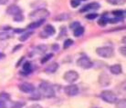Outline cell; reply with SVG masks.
<instances>
[{
    "instance_id": "obj_11",
    "label": "cell",
    "mask_w": 126,
    "mask_h": 108,
    "mask_svg": "<svg viewBox=\"0 0 126 108\" xmlns=\"http://www.w3.org/2000/svg\"><path fill=\"white\" fill-rule=\"evenodd\" d=\"M6 13L10 15V16H16L17 14H20L21 13V9L19 8L18 6H16V5H12V6H10L7 9H6Z\"/></svg>"
},
{
    "instance_id": "obj_28",
    "label": "cell",
    "mask_w": 126,
    "mask_h": 108,
    "mask_svg": "<svg viewBox=\"0 0 126 108\" xmlns=\"http://www.w3.org/2000/svg\"><path fill=\"white\" fill-rule=\"evenodd\" d=\"M14 20H15L16 22H21V21L24 20V16H23V15L21 13H20V14H17L16 16H14Z\"/></svg>"
},
{
    "instance_id": "obj_32",
    "label": "cell",
    "mask_w": 126,
    "mask_h": 108,
    "mask_svg": "<svg viewBox=\"0 0 126 108\" xmlns=\"http://www.w3.org/2000/svg\"><path fill=\"white\" fill-rule=\"evenodd\" d=\"M98 16V14L96 13H93V14H88L87 16H86V18L88 19H95L96 17Z\"/></svg>"
},
{
    "instance_id": "obj_25",
    "label": "cell",
    "mask_w": 126,
    "mask_h": 108,
    "mask_svg": "<svg viewBox=\"0 0 126 108\" xmlns=\"http://www.w3.org/2000/svg\"><path fill=\"white\" fill-rule=\"evenodd\" d=\"M9 95H7V94H6V93H2V94H0V100L3 102H7L9 101Z\"/></svg>"
},
{
    "instance_id": "obj_16",
    "label": "cell",
    "mask_w": 126,
    "mask_h": 108,
    "mask_svg": "<svg viewBox=\"0 0 126 108\" xmlns=\"http://www.w3.org/2000/svg\"><path fill=\"white\" fill-rule=\"evenodd\" d=\"M47 6V4L43 2V1H36L34 3L31 4V6L32 7H38L37 9H39V8H44L45 6Z\"/></svg>"
},
{
    "instance_id": "obj_37",
    "label": "cell",
    "mask_w": 126,
    "mask_h": 108,
    "mask_svg": "<svg viewBox=\"0 0 126 108\" xmlns=\"http://www.w3.org/2000/svg\"><path fill=\"white\" fill-rule=\"evenodd\" d=\"M8 2V0H0V5H6Z\"/></svg>"
},
{
    "instance_id": "obj_22",
    "label": "cell",
    "mask_w": 126,
    "mask_h": 108,
    "mask_svg": "<svg viewBox=\"0 0 126 108\" xmlns=\"http://www.w3.org/2000/svg\"><path fill=\"white\" fill-rule=\"evenodd\" d=\"M33 35V32H28V33H25L24 35H20V37H19V41L21 42H24L26 41L27 39H29V37H30V35Z\"/></svg>"
},
{
    "instance_id": "obj_33",
    "label": "cell",
    "mask_w": 126,
    "mask_h": 108,
    "mask_svg": "<svg viewBox=\"0 0 126 108\" xmlns=\"http://www.w3.org/2000/svg\"><path fill=\"white\" fill-rule=\"evenodd\" d=\"M106 23H107V20H106V19H104V18H102V19H100V20H99L98 24H99L100 25H101V26H103V25H106Z\"/></svg>"
},
{
    "instance_id": "obj_23",
    "label": "cell",
    "mask_w": 126,
    "mask_h": 108,
    "mask_svg": "<svg viewBox=\"0 0 126 108\" xmlns=\"http://www.w3.org/2000/svg\"><path fill=\"white\" fill-rule=\"evenodd\" d=\"M10 34L8 32H0V41H4L10 38Z\"/></svg>"
},
{
    "instance_id": "obj_5",
    "label": "cell",
    "mask_w": 126,
    "mask_h": 108,
    "mask_svg": "<svg viewBox=\"0 0 126 108\" xmlns=\"http://www.w3.org/2000/svg\"><path fill=\"white\" fill-rule=\"evenodd\" d=\"M64 79L66 80L68 83H69V84H72V83L76 82L77 80L79 79V74L77 73L76 71H74V70L68 71L64 75Z\"/></svg>"
},
{
    "instance_id": "obj_29",
    "label": "cell",
    "mask_w": 126,
    "mask_h": 108,
    "mask_svg": "<svg viewBox=\"0 0 126 108\" xmlns=\"http://www.w3.org/2000/svg\"><path fill=\"white\" fill-rule=\"evenodd\" d=\"M79 26H80V24H79V22H78V21H74V22H72L69 25V27L71 29H73V30H75L76 28H78Z\"/></svg>"
},
{
    "instance_id": "obj_19",
    "label": "cell",
    "mask_w": 126,
    "mask_h": 108,
    "mask_svg": "<svg viewBox=\"0 0 126 108\" xmlns=\"http://www.w3.org/2000/svg\"><path fill=\"white\" fill-rule=\"evenodd\" d=\"M83 33H84V28L82 27V26H79L78 28H76L74 30V35H75L76 37H79V36H81L83 35Z\"/></svg>"
},
{
    "instance_id": "obj_17",
    "label": "cell",
    "mask_w": 126,
    "mask_h": 108,
    "mask_svg": "<svg viewBox=\"0 0 126 108\" xmlns=\"http://www.w3.org/2000/svg\"><path fill=\"white\" fill-rule=\"evenodd\" d=\"M46 51H47V46L46 45H38L34 50V53H37V54H44Z\"/></svg>"
},
{
    "instance_id": "obj_8",
    "label": "cell",
    "mask_w": 126,
    "mask_h": 108,
    "mask_svg": "<svg viewBox=\"0 0 126 108\" xmlns=\"http://www.w3.org/2000/svg\"><path fill=\"white\" fill-rule=\"evenodd\" d=\"M19 90L22 91L24 93H27V94H32V93L35 92V87L32 84H29V83H23L20 86H18Z\"/></svg>"
},
{
    "instance_id": "obj_31",
    "label": "cell",
    "mask_w": 126,
    "mask_h": 108,
    "mask_svg": "<svg viewBox=\"0 0 126 108\" xmlns=\"http://www.w3.org/2000/svg\"><path fill=\"white\" fill-rule=\"evenodd\" d=\"M52 56H53V54H47V55H46V56H45L44 58H43V59L41 60V63H42V64L46 63V62H47V61L49 60V59H50V58H51V57H52Z\"/></svg>"
},
{
    "instance_id": "obj_6",
    "label": "cell",
    "mask_w": 126,
    "mask_h": 108,
    "mask_svg": "<svg viewBox=\"0 0 126 108\" xmlns=\"http://www.w3.org/2000/svg\"><path fill=\"white\" fill-rule=\"evenodd\" d=\"M77 65H79L80 68H83V69H89L92 67V62L88 57H80L79 58V60L77 61Z\"/></svg>"
},
{
    "instance_id": "obj_4",
    "label": "cell",
    "mask_w": 126,
    "mask_h": 108,
    "mask_svg": "<svg viewBox=\"0 0 126 108\" xmlns=\"http://www.w3.org/2000/svg\"><path fill=\"white\" fill-rule=\"evenodd\" d=\"M96 53L99 56L104 57V58H110L113 55V49L110 46H101L96 49Z\"/></svg>"
},
{
    "instance_id": "obj_18",
    "label": "cell",
    "mask_w": 126,
    "mask_h": 108,
    "mask_svg": "<svg viewBox=\"0 0 126 108\" xmlns=\"http://www.w3.org/2000/svg\"><path fill=\"white\" fill-rule=\"evenodd\" d=\"M107 2L113 6H122L125 3V0H107Z\"/></svg>"
},
{
    "instance_id": "obj_41",
    "label": "cell",
    "mask_w": 126,
    "mask_h": 108,
    "mask_svg": "<svg viewBox=\"0 0 126 108\" xmlns=\"http://www.w3.org/2000/svg\"><path fill=\"white\" fill-rule=\"evenodd\" d=\"M93 108H99V107H93Z\"/></svg>"
},
{
    "instance_id": "obj_30",
    "label": "cell",
    "mask_w": 126,
    "mask_h": 108,
    "mask_svg": "<svg viewBox=\"0 0 126 108\" xmlns=\"http://www.w3.org/2000/svg\"><path fill=\"white\" fill-rule=\"evenodd\" d=\"M79 0H70V5H71V6L72 7H78V6H79Z\"/></svg>"
},
{
    "instance_id": "obj_24",
    "label": "cell",
    "mask_w": 126,
    "mask_h": 108,
    "mask_svg": "<svg viewBox=\"0 0 126 108\" xmlns=\"http://www.w3.org/2000/svg\"><path fill=\"white\" fill-rule=\"evenodd\" d=\"M23 70L25 71V72H27L28 74H29L30 72H31V65H30V63L29 62H26L24 65H23Z\"/></svg>"
},
{
    "instance_id": "obj_1",
    "label": "cell",
    "mask_w": 126,
    "mask_h": 108,
    "mask_svg": "<svg viewBox=\"0 0 126 108\" xmlns=\"http://www.w3.org/2000/svg\"><path fill=\"white\" fill-rule=\"evenodd\" d=\"M39 90V94L44 97L47 98H51L55 95V92H54V89L52 87L50 84H48L47 82H42L39 85L38 87Z\"/></svg>"
},
{
    "instance_id": "obj_26",
    "label": "cell",
    "mask_w": 126,
    "mask_h": 108,
    "mask_svg": "<svg viewBox=\"0 0 126 108\" xmlns=\"http://www.w3.org/2000/svg\"><path fill=\"white\" fill-rule=\"evenodd\" d=\"M114 16H117V17H123L124 16V14H125V11H122V10H115L112 12Z\"/></svg>"
},
{
    "instance_id": "obj_34",
    "label": "cell",
    "mask_w": 126,
    "mask_h": 108,
    "mask_svg": "<svg viewBox=\"0 0 126 108\" xmlns=\"http://www.w3.org/2000/svg\"><path fill=\"white\" fill-rule=\"evenodd\" d=\"M125 50H126L125 46H123V47H121V48H120V53H121L122 54H123V56H125V55H126Z\"/></svg>"
},
{
    "instance_id": "obj_36",
    "label": "cell",
    "mask_w": 126,
    "mask_h": 108,
    "mask_svg": "<svg viewBox=\"0 0 126 108\" xmlns=\"http://www.w3.org/2000/svg\"><path fill=\"white\" fill-rule=\"evenodd\" d=\"M6 107V103L0 100V108H5Z\"/></svg>"
},
{
    "instance_id": "obj_3",
    "label": "cell",
    "mask_w": 126,
    "mask_h": 108,
    "mask_svg": "<svg viewBox=\"0 0 126 108\" xmlns=\"http://www.w3.org/2000/svg\"><path fill=\"white\" fill-rule=\"evenodd\" d=\"M101 97L104 102L109 104H115L117 101V96L112 91L110 90H104L101 94Z\"/></svg>"
},
{
    "instance_id": "obj_20",
    "label": "cell",
    "mask_w": 126,
    "mask_h": 108,
    "mask_svg": "<svg viewBox=\"0 0 126 108\" xmlns=\"http://www.w3.org/2000/svg\"><path fill=\"white\" fill-rule=\"evenodd\" d=\"M69 18V16L68 14H60L59 16H57L55 17V20L57 21H65V20H68Z\"/></svg>"
},
{
    "instance_id": "obj_14",
    "label": "cell",
    "mask_w": 126,
    "mask_h": 108,
    "mask_svg": "<svg viewBox=\"0 0 126 108\" xmlns=\"http://www.w3.org/2000/svg\"><path fill=\"white\" fill-rule=\"evenodd\" d=\"M45 19H41V20H37V21H34V22H32L31 24H29L28 25V28L29 29H36L39 27L41 25H43V23H44Z\"/></svg>"
},
{
    "instance_id": "obj_12",
    "label": "cell",
    "mask_w": 126,
    "mask_h": 108,
    "mask_svg": "<svg viewBox=\"0 0 126 108\" xmlns=\"http://www.w3.org/2000/svg\"><path fill=\"white\" fill-rule=\"evenodd\" d=\"M58 68H59V64L56 63V62H53V63H51L50 65H48L45 68V72L47 74H53L57 71Z\"/></svg>"
},
{
    "instance_id": "obj_2",
    "label": "cell",
    "mask_w": 126,
    "mask_h": 108,
    "mask_svg": "<svg viewBox=\"0 0 126 108\" xmlns=\"http://www.w3.org/2000/svg\"><path fill=\"white\" fill-rule=\"evenodd\" d=\"M49 16V12L45 8H39V9H36L35 11L30 13L29 15V18L33 20V21H37V20H41V19H45L46 17Z\"/></svg>"
},
{
    "instance_id": "obj_27",
    "label": "cell",
    "mask_w": 126,
    "mask_h": 108,
    "mask_svg": "<svg viewBox=\"0 0 126 108\" xmlns=\"http://www.w3.org/2000/svg\"><path fill=\"white\" fill-rule=\"evenodd\" d=\"M73 43H74V42H73L72 39H67L66 41L64 42V45H63V47L65 48V49H66V48H69V46H71V45H72Z\"/></svg>"
},
{
    "instance_id": "obj_40",
    "label": "cell",
    "mask_w": 126,
    "mask_h": 108,
    "mask_svg": "<svg viewBox=\"0 0 126 108\" xmlns=\"http://www.w3.org/2000/svg\"><path fill=\"white\" fill-rule=\"evenodd\" d=\"M80 1H86V0H80Z\"/></svg>"
},
{
    "instance_id": "obj_21",
    "label": "cell",
    "mask_w": 126,
    "mask_h": 108,
    "mask_svg": "<svg viewBox=\"0 0 126 108\" xmlns=\"http://www.w3.org/2000/svg\"><path fill=\"white\" fill-rule=\"evenodd\" d=\"M115 105H116V108H126V100L122 99V100L116 101Z\"/></svg>"
},
{
    "instance_id": "obj_15",
    "label": "cell",
    "mask_w": 126,
    "mask_h": 108,
    "mask_svg": "<svg viewBox=\"0 0 126 108\" xmlns=\"http://www.w3.org/2000/svg\"><path fill=\"white\" fill-rule=\"evenodd\" d=\"M44 32L47 34V35L49 36V35H53L56 33V30L51 25H47L44 27Z\"/></svg>"
},
{
    "instance_id": "obj_13",
    "label": "cell",
    "mask_w": 126,
    "mask_h": 108,
    "mask_svg": "<svg viewBox=\"0 0 126 108\" xmlns=\"http://www.w3.org/2000/svg\"><path fill=\"white\" fill-rule=\"evenodd\" d=\"M110 73H112L113 75H121L123 72V69L120 65H113L110 67Z\"/></svg>"
},
{
    "instance_id": "obj_38",
    "label": "cell",
    "mask_w": 126,
    "mask_h": 108,
    "mask_svg": "<svg viewBox=\"0 0 126 108\" xmlns=\"http://www.w3.org/2000/svg\"><path fill=\"white\" fill-rule=\"evenodd\" d=\"M15 32H16V33H22V32H24V29L16 28V29H15Z\"/></svg>"
},
{
    "instance_id": "obj_7",
    "label": "cell",
    "mask_w": 126,
    "mask_h": 108,
    "mask_svg": "<svg viewBox=\"0 0 126 108\" xmlns=\"http://www.w3.org/2000/svg\"><path fill=\"white\" fill-rule=\"evenodd\" d=\"M64 91L66 93V95L69 96H75L79 94V87L76 85H69V86H65Z\"/></svg>"
},
{
    "instance_id": "obj_35",
    "label": "cell",
    "mask_w": 126,
    "mask_h": 108,
    "mask_svg": "<svg viewBox=\"0 0 126 108\" xmlns=\"http://www.w3.org/2000/svg\"><path fill=\"white\" fill-rule=\"evenodd\" d=\"M29 108H43V107L39 105H30Z\"/></svg>"
},
{
    "instance_id": "obj_39",
    "label": "cell",
    "mask_w": 126,
    "mask_h": 108,
    "mask_svg": "<svg viewBox=\"0 0 126 108\" xmlns=\"http://www.w3.org/2000/svg\"><path fill=\"white\" fill-rule=\"evenodd\" d=\"M4 57H5V54H0V60H1L2 58H4Z\"/></svg>"
},
{
    "instance_id": "obj_9",
    "label": "cell",
    "mask_w": 126,
    "mask_h": 108,
    "mask_svg": "<svg viewBox=\"0 0 126 108\" xmlns=\"http://www.w3.org/2000/svg\"><path fill=\"white\" fill-rule=\"evenodd\" d=\"M99 83L100 85L102 86H107L110 84V76H108L107 74H101V76H99Z\"/></svg>"
},
{
    "instance_id": "obj_10",
    "label": "cell",
    "mask_w": 126,
    "mask_h": 108,
    "mask_svg": "<svg viewBox=\"0 0 126 108\" xmlns=\"http://www.w3.org/2000/svg\"><path fill=\"white\" fill-rule=\"evenodd\" d=\"M101 7L100 4L97 3V2H93V3L88 4L87 6H85L83 8L80 9V12H86V11H91V10H98Z\"/></svg>"
}]
</instances>
